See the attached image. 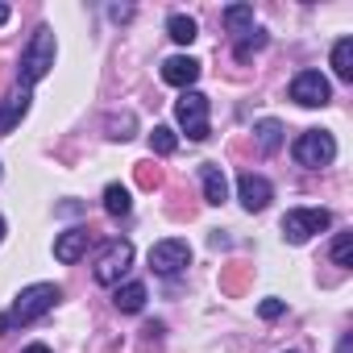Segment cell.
Here are the masks:
<instances>
[{
    "label": "cell",
    "instance_id": "obj_4",
    "mask_svg": "<svg viewBox=\"0 0 353 353\" xmlns=\"http://www.w3.org/2000/svg\"><path fill=\"white\" fill-rule=\"evenodd\" d=\"M332 225V216L324 212V208H291L287 216H283V237L291 241V245H303V241H312L316 233H324Z\"/></svg>",
    "mask_w": 353,
    "mask_h": 353
},
{
    "label": "cell",
    "instance_id": "obj_10",
    "mask_svg": "<svg viewBox=\"0 0 353 353\" xmlns=\"http://www.w3.org/2000/svg\"><path fill=\"white\" fill-rule=\"evenodd\" d=\"M162 79H166L170 88L192 92V83L200 79V63H196L192 54H174V59H166V63H162Z\"/></svg>",
    "mask_w": 353,
    "mask_h": 353
},
{
    "label": "cell",
    "instance_id": "obj_21",
    "mask_svg": "<svg viewBox=\"0 0 353 353\" xmlns=\"http://www.w3.org/2000/svg\"><path fill=\"white\" fill-rule=\"evenodd\" d=\"M225 26H229L233 34H250V26H254V5H229V9H225Z\"/></svg>",
    "mask_w": 353,
    "mask_h": 353
},
{
    "label": "cell",
    "instance_id": "obj_18",
    "mask_svg": "<svg viewBox=\"0 0 353 353\" xmlns=\"http://www.w3.org/2000/svg\"><path fill=\"white\" fill-rule=\"evenodd\" d=\"M104 129H108L112 141H129V137L137 133V117H133V112H112V117L104 121Z\"/></svg>",
    "mask_w": 353,
    "mask_h": 353
},
{
    "label": "cell",
    "instance_id": "obj_11",
    "mask_svg": "<svg viewBox=\"0 0 353 353\" xmlns=\"http://www.w3.org/2000/svg\"><path fill=\"white\" fill-rule=\"evenodd\" d=\"M88 245H92V229H67V233L54 237V258L71 266V262H79L88 254Z\"/></svg>",
    "mask_w": 353,
    "mask_h": 353
},
{
    "label": "cell",
    "instance_id": "obj_5",
    "mask_svg": "<svg viewBox=\"0 0 353 353\" xmlns=\"http://www.w3.org/2000/svg\"><path fill=\"white\" fill-rule=\"evenodd\" d=\"M174 117H179L183 133L192 141H204L212 129H208V96L204 92H183L179 100H174Z\"/></svg>",
    "mask_w": 353,
    "mask_h": 353
},
{
    "label": "cell",
    "instance_id": "obj_2",
    "mask_svg": "<svg viewBox=\"0 0 353 353\" xmlns=\"http://www.w3.org/2000/svg\"><path fill=\"white\" fill-rule=\"evenodd\" d=\"M50 67H54V34L42 26V30L30 38V46L21 50V67H17L21 88H34L38 79H46V75H50Z\"/></svg>",
    "mask_w": 353,
    "mask_h": 353
},
{
    "label": "cell",
    "instance_id": "obj_26",
    "mask_svg": "<svg viewBox=\"0 0 353 353\" xmlns=\"http://www.w3.org/2000/svg\"><path fill=\"white\" fill-rule=\"evenodd\" d=\"M283 312H287V303H283V299H262V307H258V316H262V320H279Z\"/></svg>",
    "mask_w": 353,
    "mask_h": 353
},
{
    "label": "cell",
    "instance_id": "obj_19",
    "mask_svg": "<svg viewBox=\"0 0 353 353\" xmlns=\"http://www.w3.org/2000/svg\"><path fill=\"white\" fill-rule=\"evenodd\" d=\"M254 133H258V150H262V154H274V150L283 145V125H279V121H258Z\"/></svg>",
    "mask_w": 353,
    "mask_h": 353
},
{
    "label": "cell",
    "instance_id": "obj_15",
    "mask_svg": "<svg viewBox=\"0 0 353 353\" xmlns=\"http://www.w3.org/2000/svg\"><path fill=\"white\" fill-rule=\"evenodd\" d=\"M129 208H133V200H129V188H121V183H108L104 188V212L108 216H129Z\"/></svg>",
    "mask_w": 353,
    "mask_h": 353
},
{
    "label": "cell",
    "instance_id": "obj_6",
    "mask_svg": "<svg viewBox=\"0 0 353 353\" xmlns=\"http://www.w3.org/2000/svg\"><path fill=\"white\" fill-rule=\"evenodd\" d=\"M188 266H192V245H188L183 237H166V241H158V245L150 250V270L162 274V279L179 274V270H188Z\"/></svg>",
    "mask_w": 353,
    "mask_h": 353
},
{
    "label": "cell",
    "instance_id": "obj_24",
    "mask_svg": "<svg viewBox=\"0 0 353 353\" xmlns=\"http://www.w3.org/2000/svg\"><path fill=\"white\" fill-rule=\"evenodd\" d=\"M245 279H250V270H245V266H233V270H225V274H221V291L237 295V291L245 287Z\"/></svg>",
    "mask_w": 353,
    "mask_h": 353
},
{
    "label": "cell",
    "instance_id": "obj_29",
    "mask_svg": "<svg viewBox=\"0 0 353 353\" xmlns=\"http://www.w3.org/2000/svg\"><path fill=\"white\" fill-rule=\"evenodd\" d=\"M9 21V5H0V26H5Z\"/></svg>",
    "mask_w": 353,
    "mask_h": 353
},
{
    "label": "cell",
    "instance_id": "obj_31",
    "mask_svg": "<svg viewBox=\"0 0 353 353\" xmlns=\"http://www.w3.org/2000/svg\"><path fill=\"white\" fill-rule=\"evenodd\" d=\"M0 179H5V170H0Z\"/></svg>",
    "mask_w": 353,
    "mask_h": 353
},
{
    "label": "cell",
    "instance_id": "obj_20",
    "mask_svg": "<svg viewBox=\"0 0 353 353\" xmlns=\"http://www.w3.org/2000/svg\"><path fill=\"white\" fill-rule=\"evenodd\" d=\"M150 150L154 154H174V150H179V133H174L170 125H154V133H150Z\"/></svg>",
    "mask_w": 353,
    "mask_h": 353
},
{
    "label": "cell",
    "instance_id": "obj_22",
    "mask_svg": "<svg viewBox=\"0 0 353 353\" xmlns=\"http://www.w3.org/2000/svg\"><path fill=\"white\" fill-rule=\"evenodd\" d=\"M332 262H336V266H353V233H336V241H332Z\"/></svg>",
    "mask_w": 353,
    "mask_h": 353
},
{
    "label": "cell",
    "instance_id": "obj_28",
    "mask_svg": "<svg viewBox=\"0 0 353 353\" xmlns=\"http://www.w3.org/2000/svg\"><path fill=\"white\" fill-rule=\"evenodd\" d=\"M21 353H50V345H42V341H38V345H30V349H21Z\"/></svg>",
    "mask_w": 353,
    "mask_h": 353
},
{
    "label": "cell",
    "instance_id": "obj_17",
    "mask_svg": "<svg viewBox=\"0 0 353 353\" xmlns=\"http://www.w3.org/2000/svg\"><path fill=\"white\" fill-rule=\"evenodd\" d=\"M332 71H336V79H353V38H341L336 46H332Z\"/></svg>",
    "mask_w": 353,
    "mask_h": 353
},
{
    "label": "cell",
    "instance_id": "obj_9",
    "mask_svg": "<svg viewBox=\"0 0 353 353\" xmlns=\"http://www.w3.org/2000/svg\"><path fill=\"white\" fill-rule=\"evenodd\" d=\"M237 196H241V204H245V212H262L270 200H274V188L262 179V174H254V170H245L241 179H237Z\"/></svg>",
    "mask_w": 353,
    "mask_h": 353
},
{
    "label": "cell",
    "instance_id": "obj_27",
    "mask_svg": "<svg viewBox=\"0 0 353 353\" xmlns=\"http://www.w3.org/2000/svg\"><path fill=\"white\" fill-rule=\"evenodd\" d=\"M336 353H353V341H349V336H341V345H336Z\"/></svg>",
    "mask_w": 353,
    "mask_h": 353
},
{
    "label": "cell",
    "instance_id": "obj_1",
    "mask_svg": "<svg viewBox=\"0 0 353 353\" xmlns=\"http://www.w3.org/2000/svg\"><path fill=\"white\" fill-rule=\"evenodd\" d=\"M59 299H63V287H59V283H34V287H26V291L13 299L9 312H0V332H9V328H17V324L42 320Z\"/></svg>",
    "mask_w": 353,
    "mask_h": 353
},
{
    "label": "cell",
    "instance_id": "obj_7",
    "mask_svg": "<svg viewBox=\"0 0 353 353\" xmlns=\"http://www.w3.org/2000/svg\"><path fill=\"white\" fill-rule=\"evenodd\" d=\"M291 100L303 104V108H324L332 100V88H328V79L320 71H299L291 79Z\"/></svg>",
    "mask_w": 353,
    "mask_h": 353
},
{
    "label": "cell",
    "instance_id": "obj_8",
    "mask_svg": "<svg viewBox=\"0 0 353 353\" xmlns=\"http://www.w3.org/2000/svg\"><path fill=\"white\" fill-rule=\"evenodd\" d=\"M129 266H133V245H129V241H108V250L100 254V262H96L92 274H96L100 287H112Z\"/></svg>",
    "mask_w": 353,
    "mask_h": 353
},
{
    "label": "cell",
    "instance_id": "obj_12",
    "mask_svg": "<svg viewBox=\"0 0 353 353\" xmlns=\"http://www.w3.org/2000/svg\"><path fill=\"white\" fill-rule=\"evenodd\" d=\"M30 88H17L13 96H5V104H0V133H13V125L30 112Z\"/></svg>",
    "mask_w": 353,
    "mask_h": 353
},
{
    "label": "cell",
    "instance_id": "obj_14",
    "mask_svg": "<svg viewBox=\"0 0 353 353\" xmlns=\"http://www.w3.org/2000/svg\"><path fill=\"white\" fill-rule=\"evenodd\" d=\"M112 303H117V312H141L145 307V287L141 283H125V287L112 291Z\"/></svg>",
    "mask_w": 353,
    "mask_h": 353
},
{
    "label": "cell",
    "instance_id": "obj_3",
    "mask_svg": "<svg viewBox=\"0 0 353 353\" xmlns=\"http://www.w3.org/2000/svg\"><path fill=\"white\" fill-rule=\"evenodd\" d=\"M291 154H295V162H299V166L320 170V166H328V162L336 158V141H332V133H324V129H307V133H299V137H295Z\"/></svg>",
    "mask_w": 353,
    "mask_h": 353
},
{
    "label": "cell",
    "instance_id": "obj_25",
    "mask_svg": "<svg viewBox=\"0 0 353 353\" xmlns=\"http://www.w3.org/2000/svg\"><path fill=\"white\" fill-rule=\"evenodd\" d=\"M137 183H141L145 192H154V188L162 183V174H158V166H154V162H137Z\"/></svg>",
    "mask_w": 353,
    "mask_h": 353
},
{
    "label": "cell",
    "instance_id": "obj_13",
    "mask_svg": "<svg viewBox=\"0 0 353 353\" xmlns=\"http://www.w3.org/2000/svg\"><path fill=\"white\" fill-rule=\"evenodd\" d=\"M200 179H204V200L221 208V204L229 200V179H225V170H221L216 162H208V166L200 170Z\"/></svg>",
    "mask_w": 353,
    "mask_h": 353
},
{
    "label": "cell",
    "instance_id": "obj_23",
    "mask_svg": "<svg viewBox=\"0 0 353 353\" xmlns=\"http://www.w3.org/2000/svg\"><path fill=\"white\" fill-rule=\"evenodd\" d=\"M262 46H266V30H250V34L237 42V59L245 63V59H250L254 50H262Z\"/></svg>",
    "mask_w": 353,
    "mask_h": 353
},
{
    "label": "cell",
    "instance_id": "obj_30",
    "mask_svg": "<svg viewBox=\"0 0 353 353\" xmlns=\"http://www.w3.org/2000/svg\"><path fill=\"white\" fill-rule=\"evenodd\" d=\"M0 241H5V216H0Z\"/></svg>",
    "mask_w": 353,
    "mask_h": 353
},
{
    "label": "cell",
    "instance_id": "obj_16",
    "mask_svg": "<svg viewBox=\"0 0 353 353\" xmlns=\"http://www.w3.org/2000/svg\"><path fill=\"white\" fill-rule=\"evenodd\" d=\"M166 34H170L174 42H179V46H192V42L200 38V26H196L192 17H183V13H174V17L166 21Z\"/></svg>",
    "mask_w": 353,
    "mask_h": 353
}]
</instances>
